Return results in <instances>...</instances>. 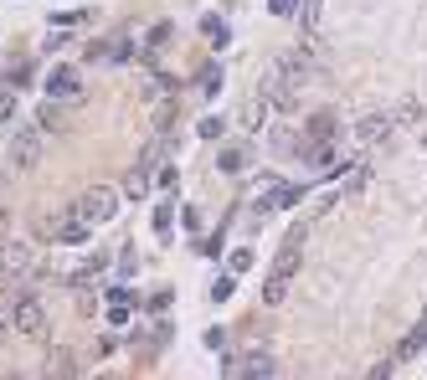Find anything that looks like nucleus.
<instances>
[{"label":"nucleus","instance_id":"16","mask_svg":"<svg viewBox=\"0 0 427 380\" xmlns=\"http://www.w3.org/2000/svg\"><path fill=\"white\" fill-rule=\"evenodd\" d=\"M124 195H134V200H144L149 195V170H134L129 180H124Z\"/></svg>","mask_w":427,"mask_h":380},{"label":"nucleus","instance_id":"17","mask_svg":"<svg viewBox=\"0 0 427 380\" xmlns=\"http://www.w3.org/2000/svg\"><path fill=\"white\" fill-rule=\"evenodd\" d=\"M242 165H247V149H222V170L227 175H237Z\"/></svg>","mask_w":427,"mask_h":380},{"label":"nucleus","instance_id":"18","mask_svg":"<svg viewBox=\"0 0 427 380\" xmlns=\"http://www.w3.org/2000/svg\"><path fill=\"white\" fill-rule=\"evenodd\" d=\"M103 267H109V257H88V262H82V273H77V283H93Z\"/></svg>","mask_w":427,"mask_h":380},{"label":"nucleus","instance_id":"28","mask_svg":"<svg viewBox=\"0 0 427 380\" xmlns=\"http://www.w3.org/2000/svg\"><path fill=\"white\" fill-rule=\"evenodd\" d=\"M11 324H16V319H11V314H6V308H0V334H6V329H11Z\"/></svg>","mask_w":427,"mask_h":380},{"label":"nucleus","instance_id":"24","mask_svg":"<svg viewBox=\"0 0 427 380\" xmlns=\"http://www.w3.org/2000/svg\"><path fill=\"white\" fill-rule=\"evenodd\" d=\"M201 139H222V119H206L201 124Z\"/></svg>","mask_w":427,"mask_h":380},{"label":"nucleus","instance_id":"9","mask_svg":"<svg viewBox=\"0 0 427 380\" xmlns=\"http://www.w3.org/2000/svg\"><path fill=\"white\" fill-rule=\"evenodd\" d=\"M309 144H335V114H314L309 119Z\"/></svg>","mask_w":427,"mask_h":380},{"label":"nucleus","instance_id":"19","mask_svg":"<svg viewBox=\"0 0 427 380\" xmlns=\"http://www.w3.org/2000/svg\"><path fill=\"white\" fill-rule=\"evenodd\" d=\"M345 175H350V180H345V190H366V180H371V170H366V165H350Z\"/></svg>","mask_w":427,"mask_h":380},{"label":"nucleus","instance_id":"27","mask_svg":"<svg viewBox=\"0 0 427 380\" xmlns=\"http://www.w3.org/2000/svg\"><path fill=\"white\" fill-rule=\"evenodd\" d=\"M11 114H16V98H11V93H0V119H11Z\"/></svg>","mask_w":427,"mask_h":380},{"label":"nucleus","instance_id":"11","mask_svg":"<svg viewBox=\"0 0 427 380\" xmlns=\"http://www.w3.org/2000/svg\"><path fill=\"white\" fill-rule=\"evenodd\" d=\"M62 124H67L62 103H41V108H36V129H41V134H52V129H62Z\"/></svg>","mask_w":427,"mask_h":380},{"label":"nucleus","instance_id":"4","mask_svg":"<svg viewBox=\"0 0 427 380\" xmlns=\"http://www.w3.org/2000/svg\"><path fill=\"white\" fill-rule=\"evenodd\" d=\"M31 262H36V252L26 247V241H0V278H6V283L26 278Z\"/></svg>","mask_w":427,"mask_h":380},{"label":"nucleus","instance_id":"14","mask_svg":"<svg viewBox=\"0 0 427 380\" xmlns=\"http://www.w3.org/2000/svg\"><path fill=\"white\" fill-rule=\"evenodd\" d=\"M283 293H288V278H283V273H268V288H263V303H283Z\"/></svg>","mask_w":427,"mask_h":380},{"label":"nucleus","instance_id":"7","mask_svg":"<svg viewBox=\"0 0 427 380\" xmlns=\"http://www.w3.org/2000/svg\"><path fill=\"white\" fill-rule=\"evenodd\" d=\"M387 134H391V119H387V114H366V119L355 124V139H360V144H381Z\"/></svg>","mask_w":427,"mask_h":380},{"label":"nucleus","instance_id":"6","mask_svg":"<svg viewBox=\"0 0 427 380\" xmlns=\"http://www.w3.org/2000/svg\"><path fill=\"white\" fill-rule=\"evenodd\" d=\"M298 195H304L298 185H273V190H268V195H263V200H258L252 211H258V221H268V216H279V211L298 206Z\"/></svg>","mask_w":427,"mask_h":380},{"label":"nucleus","instance_id":"13","mask_svg":"<svg viewBox=\"0 0 427 380\" xmlns=\"http://www.w3.org/2000/svg\"><path fill=\"white\" fill-rule=\"evenodd\" d=\"M88 227H93V221H62L57 237H62V241H72V247H82V241H88Z\"/></svg>","mask_w":427,"mask_h":380},{"label":"nucleus","instance_id":"3","mask_svg":"<svg viewBox=\"0 0 427 380\" xmlns=\"http://www.w3.org/2000/svg\"><path fill=\"white\" fill-rule=\"evenodd\" d=\"M16 329H21V340H47V308H41L36 298H16Z\"/></svg>","mask_w":427,"mask_h":380},{"label":"nucleus","instance_id":"2","mask_svg":"<svg viewBox=\"0 0 427 380\" xmlns=\"http://www.w3.org/2000/svg\"><path fill=\"white\" fill-rule=\"evenodd\" d=\"M36 160H41V129L31 124L11 134V170H36Z\"/></svg>","mask_w":427,"mask_h":380},{"label":"nucleus","instance_id":"23","mask_svg":"<svg viewBox=\"0 0 427 380\" xmlns=\"http://www.w3.org/2000/svg\"><path fill=\"white\" fill-rule=\"evenodd\" d=\"M217 87H222V72H217V67H206V98H217Z\"/></svg>","mask_w":427,"mask_h":380},{"label":"nucleus","instance_id":"5","mask_svg":"<svg viewBox=\"0 0 427 380\" xmlns=\"http://www.w3.org/2000/svg\"><path fill=\"white\" fill-rule=\"evenodd\" d=\"M47 98H52V103H72V98H82V77H77V67H52V77H47Z\"/></svg>","mask_w":427,"mask_h":380},{"label":"nucleus","instance_id":"8","mask_svg":"<svg viewBox=\"0 0 427 380\" xmlns=\"http://www.w3.org/2000/svg\"><path fill=\"white\" fill-rule=\"evenodd\" d=\"M242 380H273V354L268 349L242 354Z\"/></svg>","mask_w":427,"mask_h":380},{"label":"nucleus","instance_id":"21","mask_svg":"<svg viewBox=\"0 0 427 380\" xmlns=\"http://www.w3.org/2000/svg\"><path fill=\"white\" fill-rule=\"evenodd\" d=\"M247 267H252V252L237 247V252H232V273H247Z\"/></svg>","mask_w":427,"mask_h":380},{"label":"nucleus","instance_id":"22","mask_svg":"<svg viewBox=\"0 0 427 380\" xmlns=\"http://www.w3.org/2000/svg\"><path fill=\"white\" fill-rule=\"evenodd\" d=\"M232 288H237L232 278H217V288H211V298H217V303H227V298H232Z\"/></svg>","mask_w":427,"mask_h":380},{"label":"nucleus","instance_id":"15","mask_svg":"<svg viewBox=\"0 0 427 380\" xmlns=\"http://www.w3.org/2000/svg\"><path fill=\"white\" fill-rule=\"evenodd\" d=\"M109 298H114V303H109V319H114V324H124V319H129V298H134V293H124V288H114Z\"/></svg>","mask_w":427,"mask_h":380},{"label":"nucleus","instance_id":"25","mask_svg":"<svg viewBox=\"0 0 427 380\" xmlns=\"http://www.w3.org/2000/svg\"><path fill=\"white\" fill-rule=\"evenodd\" d=\"M170 298H175V293H170V288H160V293L149 298V308H155V314H160V308H170Z\"/></svg>","mask_w":427,"mask_h":380},{"label":"nucleus","instance_id":"30","mask_svg":"<svg viewBox=\"0 0 427 380\" xmlns=\"http://www.w3.org/2000/svg\"><path fill=\"white\" fill-rule=\"evenodd\" d=\"M98 380H109V375H98Z\"/></svg>","mask_w":427,"mask_h":380},{"label":"nucleus","instance_id":"29","mask_svg":"<svg viewBox=\"0 0 427 380\" xmlns=\"http://www.w3.org/2000/svg\"><path fill=\"white\" fill-rule=\"evenodd\" d=\"M6 227H11V216H6V206H0V237H6Z\"/></svg>","mask_w":427,"mask_h":380},{"label":"nucleus","instance_id":"26","mask_svg":"<svg viewBox=\"0 0 427 380\" xmlns=\"http://www.w3.org/2000/svg\"><path fill=\"white\" fill-rule=\"evenodd\" d=\"M293 6H298V0H268V11H273V16H288Z\"/></svg>","mask_w":427,"mask_h":380},{"label":"nucleus","instance_id":"10","mask_svg":"<svg viewBox=\"0 0 427 380\" xmlns=\"http://www.w3.org/2000/svg\"><path fill=\"white\" fill-rule=\"evenodd\" d=\"M417 349H427V308H422V319L412 324V334H407V340H401V360H407V354H417Z\"/></svg>","mask_w":427,"mask_h":380},{"label":"nucleus","instance_id":"12","mask_svg":"<svg viewBox=\"0 0 427 380\" xmlns=\"http://www.w3.org/2000/svg\"><path fill=\"white\" fill-rule=\"evenodd\" d=\"M41 380H72V354H67V349H57V354H52V365H47V375H41Z\"/></svg>","mask_w":427,"mask_h":380},{"label":"nucleus","instance_id":"20","mask_svg":"<svg viewBox=\"0 0 427 380\" xmlns=\"http://www.w3.org/2000/svg\"><path fill=\"white\" fill-rule=\"evenodd\" d=\"M170 216H175V206L160 200V206H155V232H170Z\"/></svg>","mask_w":427,"mask_h":380},{"label":"nucleus","instance_id":"1","mask_svg":"<svg viewBox=\"0 0 427 380\" xmlns=\"http://www.w3.org/2000/svg\"><path fill=\"white\" fill-rule=\"evenodd\" d=\"M77 216L93 221V227H98V221H114L119 216V190L114 185H88L82 200H77Z\"/></svg>","mask_w":427,"mask_h":380}]
</instances>
